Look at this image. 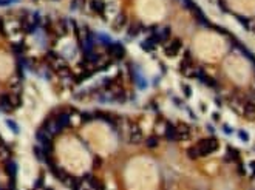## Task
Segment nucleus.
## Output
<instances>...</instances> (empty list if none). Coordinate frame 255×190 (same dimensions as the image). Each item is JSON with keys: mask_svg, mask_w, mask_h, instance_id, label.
<instances>
[{"mask_svg": "<svg viewBox=\"0 0 255 190\" xmlns=\"http://www.w3.org/2000/svg\"><path fill=\"white\" fill-rule=\"evenodd\" d=\"M218 147H220V142H218V139H215V138L203 139V141H199V142L196 144V149H198L199 156H207V155H210V153H214L215 150H218Z\"/></svg>", "mask_w": 255, "mask_h": 190, "instance_id": "obj_1", "label": "nucleus"}, {"mask_svg": "<svg viewBox=\"0 0 255 190\" xmlns=\"http://www.w3.org/2000/svg\"><path fill=\"white\" fill-rule=\"evenodd\" d=\"M181 48H183V42L179 40V39H173V40H170L168 44L164 47V53L167 56H176L179 51H181Z\"/></svg>", "mask_w": 255, "mask_h": 190, "instance_id": "obj_2", "label": "nucleus"}, {"mask_svg": "<svg viewBox=\"0 0 255 190\" xmlns=\"http://www.w3.org/2000/svg\"><path fill=\"white\" fill-rule=\"evenodd\" d=\"M129 138H130V142L133 144H138L142 141V133H141V128L138 127L136 124H130V130H129Z\"/></svg>", "mask_w": 255, "mask_h": 190, "instance_id": "obj_3", "label": "nucleus"}, {"mask_svg": "<svg viewBox=\"0 0 255 190\" xmlns=\"http://www.w3.org/2000/svg\"><path fill=\"white\" fill-rule=\"evenodd\" d=\"M176 134H178V141H186L187 138H190L192 130L187 124H178L176 125Z\"/></svg>", "mask_w": 255, "mask_h": 190, "instance_id": "obj_4", "label": "nucleus"}, {"mask_svg": "<svg viewBox=\"0 0 255 190\" xmlns=\"http://www.w3.org/2000/svg\"><path fill=\"white\" fill-rule=\"evenodd\" d=\"M243 114L247 119H255V104L250 101H246L243 104Z\"/></svg>", "mask_w": 255, "mask_h": 190, "instance_id": "obj_5", "label": "nucleus"}, {"mask_svg": "<svg viewBox=\"0 0 255 190\" xmlns=\"http://www.w3.org/2000/svg\"><path fill=\"white\" fill-rule=\"evenodd\" d=\"M125 25H127V16L124 14V13H121L118 17L114 19V22H113V31H122L124 28H125Z\"/></svg>", "mask_w": 255, "mask_h": 190, "instance_id": "obj_6", "label": "nucleus"}, {"mask_svg": "<svg viewBox=\"0 0 255 190\" xmlns=\"http://www.w3.org/2000/svg\"><path fill=\"white\" fill-rule=\"evenodd\" d=\"M108 50H110L111 54H113L114 57H118V59L124 57V54H125V50H124V47H122L121 44H110V45H108Z\"/></svg>", "mask_w": 255, "mask_h": 190, "instance_id": "obj_7", "label": "nucleus"}, {"mask_svg": "<svg viewBox=\"0 0 255 190\" xmlns=\"http://www.w3.org/2000/svg\"><path fill=\"white\" fill-rule=\"evenodd\" d=\"M141 31H144V29H142V25H139V23H133V25H130V28H129L127 37H129V39H133V37H136L138 34H139Z\"/></svg>", "mask_w": 255, "mask_h": 190, "instance_id": "obj_8", "label": "nucleus"}, {"mask_svg": "<svg viewBox=\"0 0 255 190\" xmlns=\"http://www.w3.org/2000/svg\"><path fill=\"white\" fill-rule=\"evenodd\" d=\"M91 9L96 14L102 16V19H104V3L101 2V0H93L91 2Z\"/></svg>", "mask_w": 255, "mask_h": 190, "instance_id": "obj_9", "label": "nucleus"}, {"mask_svg": "<svg viewBox=\"0 0 255 190\" xmlns=\"http://www.w3.org/2000/svg\"><path fill=\"white\" fill-rule=\"evenodd\" d=\"M227 152H229V159H233V161H238V159H240V153H238V150L233 149V147H229Z\"/></svg>", "mask_w": 255, "mask_h": 190, "instance_id": "obj_10", "label": "nucleus"}, {"mask_svg": "<svg viewBox=\"0 0 255 190\" xmlns=\"http://www.w3.org/2000/svg\"><path fill=\"white\" fill-rule=\"evenodd\" d=\"M6 170H8L9 176H11V178H14V176H16V170H17V165H16L14 162H9V164L6 165Z\"/></svg>", "mask_w": 255, "mask_h": 190, "instance_id": "obj_11", "label": "nucleus"}, {"mask_svg": "<svg viewBox=\"0 0 255 190\" xmlns=\"http://www.w3.org/2000/svg\"><path fill=\"white\" fill-rule=\"evenodd\" d=\"M187 155H189V158H192V159H196V158H199V153H198L196 145L192 147V149H189V150H187Z\"/></svg>", "mask_w": 255, "mask_h": 190, "instance_id": "obj_12", "label": "nucleus"}, {"mask_svg": "<svg viewBox=\"0 0 255 190\" xmlns=\"http://www.w3.org/2000/svg\"><path fill=\"white\" fill-rule=\"evenodd\" d=\"M156 145H158V138H156V136H152V138L147 139V147H150V149H152V147H156Z\"/></svg>", "mask_w": 255, "mask_h": 190, "instance_id": "obj_13", "label": "nucleus"}, {"mask_svg": "<svg viewBox=\"0 0 255 190\" xmlns=\"http://www.w3.org/2000/svg\"><path fill=\"white\" fill-rule=\"evenodd\" d=\"M237 19H238V20H240V22H241V23H243L244 26H246V28H249V22H247V20H246V19H244L243 16H237Z\"/></svg>", "mask_w": 255, "mask_h": 190, "instance_id": "obj_14", "label": "nucleus"}, {"mask_svg": "<svg viewBox=\"0 0 255 190\" xmlns=\"http://www.w3.org/2000/svg\"><path fill=\"white\" fill-rule=\"evenodd\" d=\"M183 90H184V93H186V96H190V94H192V90H190L187 85H183Z\"/></svg>", "mask_w": 255, "mask_h": 190, "instance_id": "obj_15", "label": "nucleus"}, {"mask_svg": "<svg viewBox=\"0 0 255 190\" xmlns=\"http://www.w3.org/2000/svg\"><path fill=\"white\" fill-rule=\"evenodd\" d=\"M6 124H8V125H9V127H11V128H13V130H14V131H16V130H17V125H16V124H14V122H11V121H6Z\"/></svg>", "mask_w": 255, "mask_h": 190, "instance_id": "obj_16", "label": "nucleus"}, {"mask_svg": "<svg viewBox=\"0 0 255 190\" xmlns=\"http://www.w3.org/2000/svg\"><path fill=\"white\" fill-rule=\"evenodd\" d=\"M240 136H241V139H243V141H247V139H249V138H247V134L244 133V131H240Z\"/></svg>", "mask_w": 255, "mask_h": 190, "instance_id": "obj_17", "label": "nucleus"}, {"mask_svg": "<svg viewBox=\"0 0 255 190\" xmlns=\"http://www.w3.org/2000/svg\"><path fill=\"white\" fill-rule=\"evenodd\" d=\"M238 172H240V173H241V175H244V167H243V165H241V164H240V165H238Z\"/></svg>", "mask_w": 255, "mask_h": 190, "instance_id": "obj_18", "label": "nucleus"}, {"mask_svg": "<svg viewBox=\"0 0 255 190\" xmlns=\"http://www.w3.org/2000/svg\"><path fill=\"white\" fill-rule=\"evenodd\" d=\"M250 168H252V172H253V173H252V176H255V161L250 164Z\"/></svg>", "mask_w": 255, "mask_h": 190, "instance_id": "obj_19", "label": "nucleus"}, {"mask_svg": "<svg viewBox=\"0 0 255 190\" xmlns=\"http://www.w3.org/2000/svg\"><path fill=\"white\" fill-rule=\"evenodd\" d=\"M224 133H232V130H230V127L224 125Z\"/></svg>", "mask_w": 255, "mask_h": 190, "instance_id": "obj_20", "label": "nucleus"}, {"mask_svg": "<svg viewBox=\"0 0 255 190\" xmlns=\"http://www.w3.org/2000/svg\"><path fill=\"white\" fill-rule=\"evenodd\" d=\"M214 119H215V121L220 119V114H218V113H214Z\"/></svg>", "mask_w": 255, "mask_h": 190, "instance_id": "obj_21", "label": "nucleus"}]
</instances>
